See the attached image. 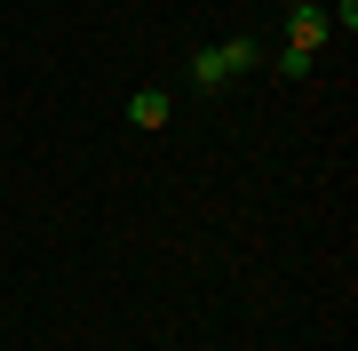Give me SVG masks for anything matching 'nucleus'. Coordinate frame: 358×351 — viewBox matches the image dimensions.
Here are the masks:
<instances>
[{"label": "nucleus", "instance_id": "423d86ee", "mask_svg": "<svg viewBox=\"0 0 358 351\" xmlns=\"http://www.w3.org/2000/svg\"><path fill=\"white\" fill-rule=\"evenodd\" d=\"M294 8H327V0H294Z\"/></svg>", "mask_w": 358, "mask_h": 351}, {"label": "nucleus", "instance_id": "20e7f679", "mask_svg": "<svg viewBox=\"0 0 358 351\" xmlns=\"http://www.w3.org/2000/svg\"><path fill=\"white\" fill-rule=\"evenodd\" d=\"M263 56H279V72H287V80H303L310 64H319V56H303V48H287V40H279V48H263Z\"/></svg>", "mask_w": 358, "mask_h": 351}, {"label": "nucleus", "instance_id": "f03ea898", "mask_svg": "<svg viewBox=\"0 0 358 351\" xmlns=\"http://www.w3.org/2000/svg\"><path fill=\"white\" fill-rule=\"evenodd\" d=\"M334 40V25H327V8H294V25H287V48H303V56H319Z\"/></svg>", "mask_w": 358, "mask_h": 351}, {"label": "nucleus", "instance_id": "7ed1b4c3", "mask_svg": "<svg viewBox=\"0 0 358 351\" xmlns=\"http://www.w3.org/2000/svg\"><path fill=\"white\" fill-rule=\"evenodd\" d=\"M128 120H136L143 136H159L167 120H176V104H167V88H136V96H128Z\"/></svg>", "mask_w": 358, "mask_h": 351}, {"label": "nucleus", "instance_id": "39448f33", "mask_svg": "<svg viewBox=\"0 0 358 351\" xmlns=\"http://www.w3.org/2000/svg\"><path fill=\"white\" fill-rule=\"evenodd\" d=\"M327 25H334V32H358V0H334V8H327Z\"/></svg>", "mask_w": 358, "mask_h": 351}, {"label": "nucleus", "instance_id": "f257e3e1", "mask_svg": "<svg viewBox=\"0 0 358 351\" xmlns=\"http://www.w3.org/2000/svg\"><path fill=\"white\" fill-rule=\"evenodd\" d=\"M263 64V40H223V48H199L192 56V80L199 88H231L239 72H255Z\"/></svg>", "mask_w": 358, "mask_h": 351}]
</instances>
